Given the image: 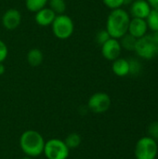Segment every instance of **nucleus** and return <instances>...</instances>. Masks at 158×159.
Segmentation results:
<instances>
[{
    "instance_id": "c756f323",
    "label": "nucleus",
    "mask_w": 158,
    "mask_h": 159,
    "mask_svg": "<svg viewBox=\"0 0 158 159\" xmlns=\"http://www.w3.org/2000/svg\"><path fill=\"white\" fill-rule=\"evenodd\" d=\"M157 141H158V138H157Z\"/></svg>"
},
{
    "instance_id": "4be33fe9",
    "label": "nucleus",
    "mask_w": 158,
    "mask_h": 159,
    "mask_svg": "<svg viewBox=\"0 0 158 159\" xmlns=\"http://www.w3.org/2000/svg\"><path fill=\"white\" fill-rule=\"evenodd\" d=\"M102 2L107 7L112 10L120 8L123 5H125V0H102Z\"/></svg>"
},
{
    "instance_id": "b1692460",
    "label": "nucleus",
    "mask_w": 158,
    "mask_h": 159,
    "mask_svg": "<svg viewBox=\"0 0 158 159\" xmlns=\"http://www.w3.org/2000/svg\"><path fill=\"white\" fill-rule=\"evenodd\" d=\"M148 132H149V137L153 138V139H157L158 138V121L156 122H153L151 123V125L149 126L148 129Z\"/></svg>"
},
{
    "instance_id": "7ed1b4c3",
    "label": "nucleus",
    "mask_w": 158,
    "mask_h": 159,
    "mask_svg": "<svg viewBox=\"0 0 158 159\" xmlns=\"http://www.w3.org/2000/svg\"><path fill=\"white\" fill-rule=\"evenodd\" d=\"M51 27L54 35L61 40L68 39L74 31V23L73 20L68 15L64 14L57 15L51 24Z\"/></svg>"
},
{
    "instance_id": "6ab92c4d",
    "label": "nucleus",
    "mask_w": 158,
    "mask_h": 159,
    "mask_svg": "<svg viewBox=\"0 0 158 159\" xmlns=\"http://www.w3.org/2000/svg\"><path fill=\"white\" fill-rule=\"evenodd\" d=\"M82 140H81V137L79 134L77 133H71L69 134L65 140H64V143L65 144L67 145V147L69 149H74V148H77L80 143H81Z\"/></svg>"
},
{
    "instance_id": "a878e982",
    "label": "nucleus",
    "mask_w": 158,
    "mask_h": 159,
    "mask_svg": "<svg viewBox=\"0 0 158 159\" xmlns=\"http://www.w3.org/2000/svg\"><path fill=\"white\" fill-rule=\"evenodd\" d=\"M150 36L152 37V39L155 41V43L158 46V31H156V32H152L150 34Z\"/></svg>"
},
{
    "instance_id": "4468645a",
    "label": "nucleus",
    "mask_w": 158,
    "mask_h": 159,
    "mask_svg": "<svg viewBox=\"0 0 158 159\" xmlns=\"http://www.w3.org/2000/svg\"><path fill=\"white\" fill-rule=\"evenodd\" d=\"M27 61L28 63L33 66V67H36L38 65H40L44 60V54L43 52L38 49V48H32L28 51L27 53Z\"/></svg>"
},
{
    "instance_id": "5701e85b",
    "label": "nucleus",
    "mask_w": 158,
    "mask_h": 159,
    "mask_svg": "<svg viewBox=\"0 0 158 159\" xmlns=\"http://www.w3.org/2000/svg\"><path fill=\"white\" fill-rule=\"evenodd\" d=\"M8 55V48L7 46L5 44L4 41L0 39V62H3Z\"/></svg>"
},
{
    "instance_id": "6e6552de",
    "label": "nucleus",
    "mask_w": 158,
    "mask_h": 159,
    "mask_svg": "<svg viewBox=\"0 0 158 159\" xmlns=\"http://www.w3.org/2000/svg\"><path fill=\"white\" fill-rule=\"evenodd\" d=\"M101 47H102V54L103 58L106 59L107 61H114L115 60L120 57L122 48L118 39L111 37Z\"/></svg>"
},
{
    "instance_id": "7c9ffc66",
    "label": "nucleus",
    "mask_w": 158,
    "mask_h": 159,
    "mask_svg": "<svg viewBox=\"0 0 158 159\" xmlns=\"http://www.w3.org/2000/svg\"><path fill=\"white\" fill-rule=\"evenodd\" d=\"M157 121H158V120H157Z\"/></svg>"
},
{
    "instance_id": "f257e3e1",
    "label": "nucleus",
    "mask_w": 158,
    "mask_h": 159,
    "mask_svg": "<svg viewBox=\"0 0 158 159\" xmlns=\"http://www.w3.org/2000/svg\"><path fill=\"white\" fill-rule=\"evenodd\" d=\"M130 15L123 8L113 9L106 21V30L112 38L120 39L128 33Z\"/></svg>"
},
{
    "instance_id": "f8f14e48",
    "label": "nucleus",
    "mask_w": 158,
    "mask_h": 159,
    "mask_svg": "<svg viewBox=\"0 0 158 159\" xmlns=\"http://www.w3.org/2000/svg\"><path fill=\"white\" fill-rule=\"evenodd\" d=\"M56 13L49 7H44L37 12H35L34 15V20L35 22L40 26H48L51 25L54 19L56 18Z\"/></svg>"
},
{
    "instance_id": "0eeeda50",
    "label": "nucleus",
    "mask_w": 158,
    "mask_h": 159,
    "mask_svg": "<svg viewBox=\"0 0 158 159\" xmlns=\"http://www.w3.org/2000/svg\"><path fill=\"white\" fill-rule=\"evenodd\" d=\"M111 98L105 92H96L90 96L88 102V108L96 114H102L109 110L111 106Z\"/></svg>"
},
{
    "instance_id": "f03ea898",
    "label": "nucleus",
    "mask_w": 158,
    "mask_h": 159,
    "mask_svg": "<svg viewBox=\"0 0 158 159\" xmlns=\"http://www.w3.org/2000/svg\"><path fill=\"white\" fill-rule=\"evenodd\" d=\"M45 143L43 136L38 131L33 129L24 131L20 138V149L29 157H36L42 155Z\"/></svg>"
},
{
    "instance_id": "39448f33",
    "label": "nucleus",
    "mask_w": 158,
    "mask_h": 159,
    "mask_svg": "<svg viewBox=\"0 0 158 159\" xmlns=\"http://www.w3.org/2000/svg\"><path fill=\"white\" fill-rule=\"evenodd\" d=\"M157 153V143L151 137H142L136 143L135 156L137 159H156Z\"/></svg>"
},
{
    "instance_id": "2eb2a0df",
    "label": "nucleus",
    "mask_w": 158,
    "mask_h": 159,
    "mask_svg": "<svg viewBox=\"0 0 158 159\" xmlns=\"http://www.w3.org/2000/svg\"><path fill=\"white\" fill-rule=\"evenodd\" d=\"M118 40L120 42V45H121L122 48H125L126 50H129V51H134L135 46H136V42H137V38L136 37H134L133 35H131L129 33H127L125 35H123Z\"/></svg>"
},
{
    "instance_id": "aec40b11",
    "label": "nucleus",
    "mask_w": 158,
    "mask_h": 159,
    "mask_svg": "<svg viewBox=\"0 0 158 159\" xmlns=\"http://www.w3.org/2000/svg\"><path fill=\"white\" fill-rule=\"evenodd\" d=\"M129 74L132 75H139L142 74V65L140 61L137 59H131L129 61Z\"/></svg>"
},
{
    "instance_id": "9d476101",
    "label": "nucleus",
    "mask_w": 158,
    "mask_h": 159,
    "mask_svg": "<svg viewBox=\"0 0 158 159\" xmlns=\"http://www.w3.org/2000/svg\"><path fill=\"white\" fill-rule=\"evenodd\" d=\"M148 31V25L146 22V20L144 19H138V18H131L129 25L128 33L134 37L141 38L147 34Z\"/></svg>"
},
{
    "instance_id": "dca6fc26",
    "label": "nucleus",
    "mask_w": 158,
    "mask_h": 159,
    "mask_svg": "<svg viewBox=\"0 0 158 159\" xmlns=\"http://www.w3.org/2000/svg\"><path fill=\"white\" fill-rule=\"evenodd\" d=\"M48 0H25L26 8L31 12H37L38 10L46 7Z\"/></svg>"
},
{
    "instance_id": "423d86ee",
    "label": "nucleus",
    "mask_w": 158,
    "mask_h": 159,
    "mask_svg": "<svg viewBox=\"0 0 158 159\" xmlns=\"http://www.w3.org/2000/svg\"><path fill=\"white\" fill-rule=\"evenodd\" d=\"M70 149L64 141L60 139H51L45 143L43 154L47 159H67Z\"/></svg>"
},
{
    "instance_id": "1a4fd4ad",
    "label": "nucleus",
    "mask_w": 158,
    "mask_h": 159,
    "mask_svg": "<svg viewBox=\"0 0 158 159\" xmlns=\"http://www.w3.org/2000/svg\"><path fill=\"white\" fill-rule=\"evenodd\" d=\"M1 21L7 30H15L21 22V14L16 8H9L3 14Z\"/></svg>"
},
{
    "instance_id": "393cba45",
    "label": "nucleus",
    "mask_w": 158,
    "mask_h": 159,
    "mask_svg": "<svg viewBox=\"0 0 158 159\" xmlns=\"http://www.w3.org/2000/svg\"><path fill=\"white\" fill-rule=\"evenodd\" d=\"M148 4L150 5L152 9H156L158 10V0H146Z\"/></svg>"
},
{
    "instance_id": "f3484780",
    "label": "nucleus",
    "mask_w": 158,
    "mask_h": 159,
    "mask_svg": "<svg viewBox=\"0 0 158 159\" xmlns=\"http://www.w3.org/2000/svg\"><path fill=\"white\" fill-rule=\"evenodd\" d=\"M49 8H51L56 15L63 14L66 10V2L65 0H48Z\"/></svg>"
},
{
    "instance_id": "9b49d317",
    "label": "nucleus",
    "mask_w": 158,
    "mask_h": 159,
    "mask_svg": "<svg viewBox=\"0 0 158 159\" xmlns=\"http://www.w3.org/2000/svg\"><path fill=\"white\" fill-rule=\"evenodd\" d=\"M152 8L146 0H135L131 3L129 15L132 18L146 20Z\"/></svg>"
},
{
    "instance_id": "20e7f679",
    "label": "nucleus",
    "mask_w": 158,
    "mask_h": 159,
    "mask_svg": "<svg viewBox=\"0 0 158 159\" xmlns=\"http://www.w3.org/2000/svg\"><path fill=\"white\" fill-rule=\"evenodd\" d=\"M134 51L142 59L152 60L158 56V46L152 39L150 34H145L137 39Z\"/></svg>"
},
{
    "instance_id": "bb28decb",
    "label": "nucleus",
    "mask_w": 158,
    "mask_h": 159,
    "mask_svg": "<svg viewBox=\"0 0 158 159\" xmlns=\"http://www.w3.org/2000/svg\"><path fill=\"white\" fill-rule=\"evenodd\" d=\"M6 72V68H5V65L3 62H0V75H4Z\"/></svg>"
},
{
    "instance_id": "cd10ccee",
    "label": "nucleus",
    "mask_w": 158,
    "mask_h": 159,
    "mask_svg": "<svg viewBox=\"0 0 158 159\" xmlns=\"http://www.w3.org/2000/svg\"><path fill=\"white\" fill-rule=\"evenodd\" d=\"M135 0H125V4H131Z\"/></svg>"
},
{
    "instance_id": "ddd939ff",
    "label": "nucleus",
    "mask_w": 158,
    "mask_h": 159,
    "mask_svg": "<svg viewBox=\"0 0 158 159\" xmlns=\"http://www.w3.org/2000/svg\"><path fill=\"white\" fill-rule=\"evenodd\" d=\"M112 70L113 73L119 76V77H124L129 75V63L127 59L124 58H117L113 61L112 64Z\"/></svg>"
},
{
    "instance_id": "412c9836",
    "label": "nucleus",
    "mask_w": 158,
    "mask_h": 159,
    "mask_svg": "<svg viewBox=\"0 0 158 159\" xmlns=\"http://www.w3.org/2000/svg\"><path fill=\"white\" fill-rule=\"evenodd\" d=\"M111 38L109 33L107 32L106 29H103V30H101L97 33L96 34V41L99 45H103L106 41H108L109 39Z\"/></svg>"
},
{
    "instance_id": "a211bd4d",
    "label": "nucleus",
    "mask_w": 158,
    "mask_h": 159,
    "mask_svg": "<svg viewBox=\"0 0 158 159\" xmlns=\"http://www.w3.org/2000/svg\"><path fill=\"white\" fill-rule=\"evenodd\" d=\"M146 22L148 25V29H150L152 32L158 31V10H151L148 17L146 18Z\"/></svg>"
},
{
    "instance_id": "c85d7f7f",
    "label": "nucleus",
    "mask_w": 158,
    "mask_h": 159,
    "mask_svg": "<svg viewBox=\"0 0 158 159\" xmlns=\"http://www.w3.org/2000/svg\"><path fill=\"white\" fill-rule=\"evenodd\" d=\"M21 159H31V157H23V158Z\"/></svg>"
}]
</instances>
